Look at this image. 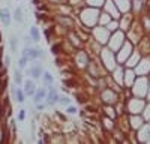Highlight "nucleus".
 Wrapping results in <instances>:
<instances>
[{
	"mask_svg": "<svg viewBox=\"0 0 150 144\" xmlns=\"http://www.w3.org/2000/svg\"><path fill=\"white\" fill-rule=\"evenodd\" d=\"M32 38H29V36H27V38H24V45H26V47H30L32 45Z\"/></svg>",
	"mask_w": 150,
	"mask_h": 144,
	"instance_id": "f3484780",
	"label": "nucleus"
},
{
	"mask_svg": "<svg viewBox=\"0 0 150 144\" xmlns=\"http://www.w3.org/2000/svg\"><path fill=\"white\" fill-rule=\"evenodd\" d=\"M11 18H12V14L9 12L8 8H3V9H0V21H2L3 26H11Z\"/></svg>",
	"mask_w": 150,
	"mask_h": 144,
	"instance_id": "7ed1b4c3",
	"label": "nucleus"
},
{
	"mask_svg": "<svg viewBox=\"0 0 150 144\" xmlns=\"http://www.w3.org/2000/svg\"><path fill=\"white\" fill-rule=\"evenodd\" d=\"M23 56H26L29 60H36L39 57H44V51L39 50V48H30V47H26L23 50Z\"/></svg>",
	"mask_w": 150,
	"mask_h": 144,
	"instance_id": "f257e3e1",
	"label": "nucleus"
},
{
	"mask_svg": "<svg viewBox=\"0 0 150 144\" xmlns=\"http://www.w3.org/2000/svg\"><path fill=\"white\" fill-rule=\"evenodd\" d=\"M14 18H15L18 23H23V21H24V17H23V11H21V8H17V9H15V12H14Z\"/></svg>",
	"mask_w": 150,
	"mask_h": 144,
	"instance_id": "9b49d317",
	"label": "nucleus"
},
{
	"mask_svg": "<svg viewBox=\"0 0 150 144\" xmlns=\"http://www.w3.org/2000/svg\"><path fill=\"white\" fill-rule=\"evenodd\" d=\"M42 78H44V83L47 84V86H51V84L54 83V77L50 74V72H44V74H42Z\"/></svg>",
	"mask_w": 150,
	"mask_h": 144,
	"instance_id": "1a4fd4ad",
	"label": "nucleus"
},
{
	"mask_svg": "<svg viewBox=\"0 0 150 144\" xmlns=\"http://www.w3.org/2000/svg\"><path fill=\"white\" fill-rule=\"evenodd\" d=\"M14 80H15V83L18 84V86H21V84L24 83V81H23V74H21L18 69L15 71V74H14Z\"/></svg>",
	"mask_w": 150,
	"mask_h": 144,
	"instance_id": "f8f14e48",
	"label": "nucleus"
},
{
	"mask_svg": "<svg viewBox=\"0 0 150 144\" xmlns=\"http://www.w3.org/2000/svg\"><path fill=\"white\" fill-rule=\"evenodd\" d=\"M59 102L63 104V105H69V104H71V99L66 98V96H60V98H59Z\"/></svg>",
	"mask_w": 150,
	"mask_h": 144,
	"instance_id": "4468645a",
	"label": "nucleus"
},
{
	"mask_svg": "<svg viewBox=\"0 0 150 144\" xmlns=\"http://www.w3.org/2000/svg\"><path fill=\"white\" fill-rule=\"evenodd\" d=\"M9 45H11V50L14 53L18 50V41H17L15 36H11V38H9Z\"/></svg>",
	"mask_w": 150,
	"mask_h": 144,
	"instance_id": "9d476101",
	"label": "nucleus"
},
{
	"mask_svg": "<svg viewBox=\"0 0 150 144\" xmlns=\"http://www.w3.org/2000/svg\"><path fill=\"white\" fill-rule=\"evenodd\" d=\"M66 113H69V114H75V113H77V108H75L74 105H69V107L66 108Z\"/></svg>",
	"mask_w": 150,
	"mask_h": 144,
	"instance_id": "2eb2a0df",
	"label": "nucleus"
},
{
	"mask_svg": "<svg viewBox=\"0 0 150 144\" xmlns=\"http://www.w3.org/2000/svg\"><path fill=\"white\" fill-rule=\"evenodd\" d=\"M29 74L32 75V78H33V80H38V78H39V77H41V75L44 74V71H42V66H41L39 63H36L35 66H32V68H30Z\"/></svg>",
	"mask_w": 150,
	"mask_h": 144,
	"instance_id": "39448f33",
	"label": "nucleus"
},
{
	"mask_svg": "<svg viewBox=\"0 0 150 144\" xmlns=\"http://www.w3.org/2000/svg\"><path fill=\"white\" fill-rule=\"evenodd\" d=\"M27 62H29V59L26 57V56H21L20 57V60H18V68H26V65H27Z\"/></svg>",
	"mask_w": 150,
	"mask_h": 144,
	"instance_id": "ddd939ff",
	"label": "nucleus"
},
{
	"mask_svg": "<svg viewBox=\"0 0 150 144\" xmlns=\"http://www.w3.org/2000/svg\"><path fill=\"white\" fill-rule=\"evenodd\" d=\"M18 119L21 120V122H23L24 119H26V113H24V110H21V111H20V114H18Z\"/></svg>",
	"mask_w": 150,
	"mask_h": 144,
	"instance_id": "a211bd4d",
	"label": "nucleus"
},
{
	"mask_svg": "<svg viewBox=\"0 0 150 144\" xmlns=\"http://www.w3.org/2000/svg\"><path fill=\"white\" fill-rule=\"evenodd\" d=\"M45 104H42V102H39V104H36V110L38 111H42V110H45Z\"/></svg>",
	"mask_w": 150,
	"mask_h": 144,
	"instance_id": "dca6fc26",
	"label": "nucleus"
},
{
	"mask_svg": "<svg viewBox=\"0 0 150 144\" xmlns=\"http://www.w3.org/2000/svg\"><path fill=\"white\" fill-rule=\"evenodd\" d=\"M3 63L6 65V68H8V66L11 65V57H9V56H6V57H5V60H3Z\"/></svg>",
	"mask_w": 150,
	"mask_h": 144,
	"instance_id": "6ab92c4d",
	"label": "nucleus"
},
{
	"mask_svg": "<svg viewBox=\"0 0 150 144\" xmlns=\"http://www.w3.org/2000/svg\"><path fill=\"white\" fill-rule=\"evenodd\" d=\"M47 93H48V92H47L45 89H36V92H35V95H33V102H35V105L39 104V102H42V101H45Z\"/></svg>",
	"mask_w": 150,
	"mask_h": 144,
	"instance_id": "20e7f679",
	"label": "nucleus"
},
{
	"mask_svg": "<svg viewBox=\"0 0 150 144\" xmlns=\"http://www.w3.org/2000/svg\"><path fill=\"white\" fill-rule=\"evenodd\" d=\"M30 38L33 39V42H39L41 41V33H39V29L36 26L30 27Z\"/></svg>",
	"mask_w": 150,
	"mask_h": 144,
	"instance_id": "6e6552de",
	"label": "nucleus"
},
{
	"mask_svg": "<svg viewBox=\"0 0 150 144\" xmlns=\"http://www.w3.org/2000/svg\"><path fill=\"white\" fill-rule=\"evenodd\" d=\"M35 92H36V84H35V81L27 80L26 83H24V93H26V95H35Z\"/></svg>",
	"mask_w": 150,
	"mask_h": 144,
	"instance_id": "423d86ee",
	"label": "nucleus"
},
{
	"mask_svg": "<svg viewBox=\"0 0 150 144\" xmlns=\"http://www.w3.org/2000/svg\"><path fill=\"white\" fill-rule=\"evenodd\" d=\"M12 93H14V98H15V101L17 102H24V95H26V93H24V90H21V89H12Z\"/></svg>",
	"mask_w": 150,
	"mask_h": 144,
	"instance_id": "0eeeda50",
	"label": "nucleus"
},
{
	"mask_svg": "<svg viewBox=\"0 0 150 144\" xmlns=\"http://www.w3.org/2000/svg\"><path fill=\"white\" fill-rule=\"evenodd\" d=\"M59 93L53 89V87H50L48 89V93H47V98H45V105L47 107H54V104L59 102Z\"/></svg>",
	"mask_w": 150,
	"mask_h": 144,
	"instance_id": "f03ea898",
	"label": "nucleus"
}]
</instances>
